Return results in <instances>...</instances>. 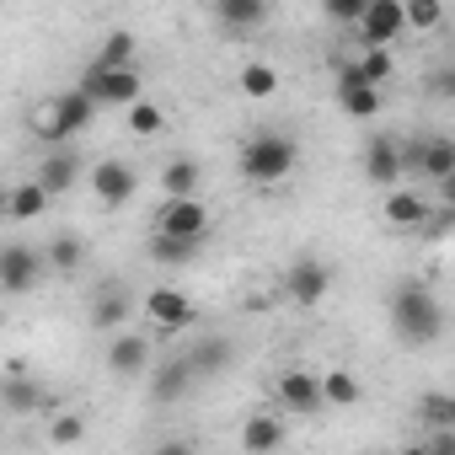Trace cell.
<instances>
[{
	"label": "cell",
	"mask_w": 455,
	"mask_h": 455,
	"mask_svg": "<svg viewBox=\"0 0 455 455\" xmlns=\"http://www.w3.org/2000/svg\"><path fill=\"white\" fill-rule=\"evenodd\" d=\"M407 33V0H370V12L359 22L364 49H391Z\"/></svg>",
	"instance_id": "cell-7"
},
{
	"label": "cell",
	"mask_w": 455,
	"mask_h": 455,
	"mask_svg": "<svg viewBox=\"0 0 455 455\" xmlns=\"http://www.w3.org/2000/svg\"><path fill=\"white\" fill-rule=\"evenodd\" d=\"M81 92H86L97 108H124V113H129L134 102H145V97H140V92H145L140 70H97V65H92V70L81 76Z\"/></svg>",
	"instance_id": "cell-4"
},
{
	"label": "cell",
	"mask_w": 455,
	"mask_h": 455,
	"mask_svg": "<svg viewBox=\"0 0 455 455\" xmlns=\"http://www.w3.org/2000/svg\"><path fill=\"white\" fill-rule=\"evenodd\" d=\"M428 455H455V428H428Z\"/></svg>",
	"instance_id": "cell-38"
},
{
	"label": "cell",
	"mask_w": 455,
	"mask_h": 455,
	"mask_svg": "<svg viewBox=\"0 0 455 455\" xmlns=\"http://www.w3.org/2000/svg\"><path fill=\"white\" fill-rule=\"evenodd\" d=\"M188 364H193V375H225V370H231L236 364V343L231 338H198L193 348H188Z\"/></svg>",
	"instance_id": "cell-18"
},
{
	"label": "cell",
	"mask_w": 455,
	"mask_h": 455,
	"mask_svg": "<svg viewBox=\"0 0 455 455\" xmlns=\"http://www.w3.org/2000/svg\"><path fill=\"white\" fill-rule=\"evenodd\" d=\"M402 455H428V444H407V450H402Z\"/></svg>",
	"instance_id": "cell-41"
},
{
	"label": "cell",
	"mask_w": 455,
	"mask_h": 455,
	"mask_svg": "<svg viewBox=\"0 0 455 455\" xmlns=\"http://www.w3.org/2000/svg\"><path fill=\"white\" fill-rule=\"evenodd\" d=\"M0 402H6L12 418H28V412H54V396L44 391V380H28L22 370L6 375V386H0Z\"/></svg>",
	"instance_id": "cell-14"
},
{
	"label": "cell",
	"mask_w": 455,
	"mask_h": 455,
	"mask_svg": "<svg viewBox=\"0 0 455 455\" xmlns=\"http://www.w3.org/2000/svg\"><path fill=\"white\" fill-rule=\"evenodd\" d=\"M92 118H97V102L76 86V92H65L54 108H49V118H44V129H38V140L44 145H54V150H65L81 129H92Z\"/></svg>",
	"instance_id": "cell-3"
},
{
	"label": "cell",
	"mask_w": 455,
	"mask_h": 455,
	"mask_svg": "<svg viewBox=\"0 0 455 455\" xmlns=\"http://www.w3.org/2000/svg\"><path fill=\"white\" fill-rule=\"evenodd\" d=\"M81 258H86V242H81L76 231H60V236L44 247V263H49L54 274H76V268H81Z\"/></svg>",
	"instance_id": "cell-27"
},
{
	"label": "cell",
	"mask_w": 455,
	"mask_h": 455,
	"mask_svg": "<svg viewBox=\"0 0 455 455\" xmlns=\"http://www.w3.org/2000/svg\"><path fill=\"white\" fill-rule=\"evenodd\" d=\"M380 214H386V225H396V231H423L428 225V198L412 193V188H396V193H386Z\"/></svg>",
	"instance_id": "cell-16"
},
{
	"label": "cell",
	"mask_w": 455,
	"mask_h": 455,
	"mask_svg": "<svg viewBox=\"0 0 455 455\" xmlns=\"http://www.w3.org/2000/svg\"><path fill=\"white\" fill-rule=\"evenodd\" d=\"M76 177H81V156L65 145V150H49L44 156V166H38V182H44V193L49 198H60V193H70L76 188Z\"/></svg>",
	"instance_id": "cell-19"
},
{
	"label": "cell",
	"mask_w": 455,
	"mask_h": 455,
	"mask_svg": "<svg viewBox=\"0 0 455 455\" xmlns=\"http://www.w3.org/2000/svg\"><path fill=\"white\" fill-rule=\"evenodd\" d=\"M391 327H396V338H402L407 348L439 343V332H444V306H439V295L423 290V284H402V290L391 295Z\"/></svg>",
	"instance_id": "cell-1"
},
{
	"label": "cell",
	"mask_w": 455,
	"mask_h": 455,
	"mask_svg": "<svg viewBox=\"0 0 455 455\" xmlns=\"http://www.w3.org/2000/svg\"><path fill=\"white\" fill-rule=\"evenodd\" d=\"M134 54H140V38L129 33V28H113L108 38H102V49H97V70H134Z\"/></svg>",
	"instance_id": "cell-23"
},
{
	"label": "cell",
	"mask_w": 455,
	"mask_h": 455,
	"mask_svg": "<svg viewBox=\"0 0 455 455\" xmlns=\"http://www.w3.org/2000/svg\"><path fill=\"white\" fill-rule=\"evenodd\" d=\"M434 193H439V209H450V214H455V177H444Z\"/></svg>",
	"instance_id": "cell-40"
},
{
	"label": "cell",
	"mask_w": 455,
	"mask_h": 455,
	"mask_svg": "<svg viewBox=\"0 0 455 455\" xmlns=\"http://www.w3.org/2000/svg\"><path fill=\"white\" fill-rule=\"evenodd\" d=\"M242 92H247L252 102H268V97L279 92V70H274V65H263V60L242 65Z\"/></svg>",
	"instance_id": "cell-29"
},
{
	"label": "cell",
	"mask_w": 455,
	"mask_h": 455,
	"mask_svg": "<svg viewBox=\"0 0 455 455\" xmlns=\"http://www.w3.org/2000/svg\"><path fill=\"white\" fill-rule=\"evenodd\" d=\"M49 439L54 444H81L86 439V412H54L49 418Z\"/></svg>",
	"instance_id": "cell-34"
},
{
	"label": "cell",
	"mask_w": 455,
	"mask_h": 455,
	"mask_svg": "<svg viewBox=\"0 0 455 455\" xmlns=\"http://www.w3.org/2000/svg\"><path fill=\"white\" fill-rule=\"evenodd\" d=\"M134 188H140V177H134V166H129V161H97V166H92V193H97L108 209L129 204V198H134Z\"/></svg>",
	"instance_id": "cell-13"
},
{
	"label": "cell",
	"mask_w": 455,
	"mask_h": 455,
	"mask_svg": "<svg viewBox=\"0 0 455 455\" xmlns=\"http://www.w3.org/2000/svg\"><path fill=\"white\" fill-rule=\"evenodd\" d=\"M49 263H44V252H33V247H22V242H12L6 252H0V290L6 295H28L33 284H38V274H44Z\"/></svg>",
	"instance_id": "cell-10"
},
{
	"label": "cell",
	"mask_w": 455,
	"mask_h": 455,
	"mask_svg": "<svg viewBox=\"0 0 455 455\" xmlns=\"http://www.w3.org/2000/svg\"><path fill=\"white\" fill-rule=\"evenodd\" d=\"M364 177L375 188H386V193H396V182L407 177V156H402V145L391 134H370L364 140Z\"/></svg>",
	"instance_id": "cell-8"
},
{
	"label": "cell",
	"mask_w": 455,
	"mask_h": 455,
	"mask_svg": "<svg viewBox=\"0 0 455 455\" xmlns=\"http://www.w3.org/2000/svg\"><path fill=\"white\" fill-rule=\"evenodd\" d=\"M209 204L204 198H166L161 214H156V236H177V242H204L209 236Z\"/></svg>",
	"instance_id": "cell-5"
},
{
	"label": "cell",
	"mask_w": 455,
	"mask_h": 455,
	"mask_svg": "<svg viewBox=\"0 0 455 455\" xmlns=\"http://www.w3.org/2000/svg\"><path fill=\"white\" fill-rule=\"evenodd\" d=\"M402 156H407V177H428L434 188L444 177H455V140L450 134H428L418 145H402Z\"/></svg>",
	"instance_id": "cell-6"
},
{
	"label": "cell",
	"mask_w": 455,
	"mask_h": 455,
	"mask_svg": "<svg viewBox=\"0 0 455 455\" xmlns=\"http://www.w3.org/2000/svg\"><path fill=\"white\" fill-rule=\"evenodd\" d=\"M274 391H279V402H284L290 412H300V418H311V412L327 407V396H322V375H311V370H284Z\"/></svg>",
	"instance_id": "cell-12"
},
{
	"label": "cell",
	"mask_w": 455,
	"mask_h": 455,
	"mask_svg": "<svg viewBox=\"0 0 455 455\" xmlns=\"http://www.w3.org/2000/svg\"><path fill=\"white\" fill-rule=\"evenodd\" d=\"M161 129H166V113H161L156 102H134V108H129V134L150 140V134H161Z\"/></svg>",
	"instance_id": "cell-33"
},
{
	"label": "cell",
	"mask_w": 455,
	"mask_h": 455,
	"mask_svg": "<svg viewBox=\"0 0 455 455\" xmlns=\"http://www.w3.org/2000/svg\"><path fill=\"white\" fill-rule=\"evenodd\" d=\"M193 364H188V354H177V359H166L161 370H156V386H150V396L156 402H182L188 391H193Z\"/></svg>",
	"instance_id": "cell-21"
},
{
	"label": "cell",
	"mask_w": 455,
	"mask_h": 455,
	"mask_svg": "<svg viewBox=\"0 0 455 455\" xmlns=\"http://www.w3.org/2000/svg\"><path fill=\"white\" fill-rule=\"evenodd\" d=\"M49 209V193H44V182L33 177V182H17L12 193H6V214L12 220H38Z\"/></svg>",
	"instance_id": "cell-26"
},
{
	"label": "cell",
	"mask_w": 455,
	"mask_h": 455,
	"mask_svg": "<svg viewBox=\"0 0 455 455\" xmlns=\"http://www.w3.org/2000/svg\"><path fill=\"white\" fill-rule=\"evenodd\" d=\"M198 247H204V242H177V236H156V242H150L156 263H193Z\"/></svg>",
	"instance_id": "cell-35"
},
{
	"label": "cell",
	"mask_w": 455,
	"mask_h": 455,
	"mask_svg": "<svg viewBox=\"0 0 455 455\" xmlns=\"http://www.w3.org/2000/svg\"><path fill=\"white\" fill-rule=\"evenodd\" d=\"M418 418H423L428 428H450V418H455V396H444V391H423V396H418Z\"/></svg>",
	"instance_id": "cell-31"
},
{
	"label": "cell",
	"mask_w": 455,
	"mask_h": 455,
	"mask_svg": "<svg viewBox=\"0 0 455 455\" xmlns=\"http://www.w3.org/2000/svg\"><path fill=\"white\" fill-rule=\"evenodd\" d=\"M284 444V423L274 418V412H252L247 423H242V450L247 455H274Z\"/></svg>",
	"instance_id": "cell-22"
},
{
	"label": "cell",
	"mask_w": 455,
	"mask_h": 455,
	"mask_svg": "<svg viewBox=\"0 0 455 455\" xmlns=\"http://www.w3.org/2000/svg\"><path fill=\"white\" fill-rule=\"evenodd\" d=\"M198 182H204V166L193 156H172L161 166V193L166 198H198Z\"/></svg>",
	"instance_id": "cell-20"
},
{
	"label": "cell",
	"mask_w": 455,
	"mask_h": 455,
	"mask_svg": "<svg viewBox=\"0 0 455 455\" xmlns=\"http://www.w3.org/2000/svg\"><path fill=\"white\" fill-rule=\"evenodd\" d=\"M145 364H150V338H140V332H118V338L108 343V370H113L118 380L145 375Z\"/></svg>",
	"instance_id": "cell-15"
},
{
	"label": "cell",
	"mask_w": 455,
	"mask_h": 455,
	"mask_svg": "<svg viewBox=\"0 0 455 455\" xmlns=\"http://www.w3.org/2000/svg\"><path fill=\"white\" fill-rule=\"evenodd\" d=\"M439 28H444L439 0H407V33H439Z\"/></svg>",
	"instance_id": "cell-30"
},
{
	"label": "cell",
	"mask_w": 455,
	"mask_h": 455,
	"mask_svg": "<svg viewBox=\"0 0 455 455\" xmlns=\"http://www.w3.org/2000/svg\"><path fill=\"white\" fill-rule=\"evenodd\" d=\"M327 290H332V268H327L322 258H295V263H290V274H284V295H290L295 306H322Z\"/></svg>",
	"instance_id": "cell-9"
},
{
	"label": "cell",
	"mask_w": 455,
	"mask_h": 455,
	"mask_svg": "<svg viewBox=\"0 0 455 455\" xmlns=\"http://www.w3.org/2000/svg\"><path fill=\"white\" fill-rule=\"evenodd\" d=\"M214 17H220V28H231V33H252V28L268 22V6H263V0H220Z\"/></svg>",
	"instance_id": "cell-24"
},
{
	"label": "cell",
	"mask_w": 455,
	"mask_h": 455,
	"mask_svg": "<svg viewBox=\"0 0 455 455\" xmlns=\"http://www.w3.org/2000/svg\"><path fill=\"white\" fill-rule=\"evenodd\" d=\"M156 455H193V444H188V439H161Z\"/></svg>",
	"instance_id": "cell-39"
},
{
	"label": "cell",
	"mask_w": 455,
	"mask_h": 455,
	"mask_svg": "<svg viewBox=\"0 0 455 455\" xmlns=\"http://www.w3.org/2000/svg\"><path fill=\"white\" fill-rule=\"evenodd\" d=\"M129 311H134V300H129V290H118V284H108L97 300H92V311H86V322L97 327V332H124V322H129Z\"/></svg>",
	"instance_id": "cell-17"
},
{
	"label": "cell",
	"mask_w": 455,
	"mask_h": 455,
	"mask_svg": "<svg viewBox=\"0 0 455 455\" xmlns=\"http://www.w3.org/2000/svg\"><path fill=\"white\" fill-rule=\"evenodd\" d=\"M423 92H428L434 102H455V60H450V65H434V70L423 76Z\"/></svg>",
	"instance_id": "cell-36"
},
{
	"label": "cell",
	"mask_w": 455,
	"mask_h": 455,
	"mask_svg": "<svg viewBox=\"0 0 455 455\" xmlns=\"http://www.w3.org/2000/svg\"><path fill=\"white\" fill-rule=\"evenodd\" d=\"M450 428H455V418H450Z\"/></svg>",
	"instance_id": "cell-42"
},
{
	"label": "cell",
	"mask_w": 455,
	"mask_h": 455,
	"mask_svg": "<svg viewBox=\"0 0 455 455\" xmlns=\"http://www.w3.org/2000/svg\"><path fill=\"white\" fill-rule=\"evenodd\" d=\"M140 306H145V316H150V322H156L161 332H188V327L198 322L193 300H188L182 290H166V284H161V290H150V295H145Z\"/></svg>",
	"instance_id": "cell-11"
},
{
	"label": "cell",
	"mask_w": 455,
	"mask_h": 455,
	"mask_svg": "<svg viewBox=\"0 0 455 455\" xmlns=\"http://www.w3.org/2000/svg\"><path fill=\"white\" fill-rule=\"evenodd\" d=\"M370 12V0H327V22H343V28H359Z\"/></svg>",
	"instance_id": "cell-37"
},
{
	"label": "cell",
	"mask_w": 455,
	"mask_h": 455,
	"mask_svg": "<svg viewBox=\"0 0 455 455\" xmlns=\"http://www.w3.org/2000/svg\"><path fill=\"white\" fill-rule=\"evenodd\" d=\"M295 166H300V145H295L290 134H279V129H258V134L242 145V177L258 182V188L284 182Z\"/></svg>",
	"instance_id": "cell-2"
},
{
	"label": "cell",
	"mask_w": 455,
	"mask_h": 455,
	"mask_svg": "<svg viewBox=\"0 0 455 455\" xmlns=\"http://www.w3.org/2000/svg\"><path fill=\"white\" fill-rule=\"evenodd\" d=\"M322 396H327V407H354V402L364 396V386H359V375H348V370H327V375H322Z\"/></svg>",
	"instance_id": "cell-28"
},
{
	"label": "cell",
	"mask_w": 455,
	"mask_h": 455,
	"mask_svg": "<svg viewBox=\"0 0 455 455\" xmlns=\"http://www.w3.org/2000/svg\"><path fill=\"white\" fill-rule=\"evenodd\" d=\"M359 70H364V81H370V86H380V92H386V81L396 76V60H391V49H364V54H359Z\"/></svg>",
	"instance_id": "cell-32"
},
{
	"label": "cell",
	"mask_w": 455,
	"mask_h": 455,
	"mask_svg": "<svg viewBox=\"0 0 455 455\" xmlns=\"http://www.w3.org/2000/svg\"><path fill=\"white\" fill-rule=\"evenodd\" d=\"M338 108H343L348 118L370 124V118H380V108H386V92H380V86H348V92H338Z\"/></svg>",
	"instance_id": "cell-25"
}]
</instances>
